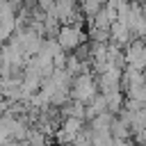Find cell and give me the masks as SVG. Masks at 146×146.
<instances>
[{
  "label": "cell",
  "mask_w": 146,
  "mask_h": 146,
  "mask_svg": "<svg viewBox=\"0 0 146 146\" xmlns=\"http://www.w3.org/2000/svg\"><path fill=\"white\" fill-rule=\"evenodd\" d=\"M103 7H105V0H80V9L87 16V21H91Z\"/></svg>",
  "instance_id": "cell-6"
},
{
  "label": "cell",
  "mask_w": 146,
  "mask_h": 146,
  "mask_svg": "<svg viewBox=\"0 0 146 146\" xmlns=\"http://www.w3.org/2000/svg\"><path fill=\"white\" fill-rule=\"evenodd\" d=\"M25 141H30L32 146H48V144H50V137H46L36 125H32V128H30V135H27Z\"/></svg>",
  "instance_id": "cell-9"
},
{
  "label": "cell",
  "mask_w": 146,
  "mask_h": 146,
  "mask_svg": "<svg viewBox=\"0 0 146 146\" xmlns=\"http://www.w3.org/2000/svg\"><path fill=\"white\" fill-rule=\"evenodd\" d=\"M73 146H94V132H91V125H84V130L75 137Z\"/></svg>",
  "instance_id": "cell-10"
},
{
  "label": "cell",
  "mask_w": 146,
  "mask_h": 146,
  "mask_svg": "<svg viewBox=\"0 0 146 146\" xmlns=\"http://www.w3.org/2000/svg\"><path fill=\"white\" fill-rule=\"evenodd\" d=\"M89 41H98V43H112V32L110 30H100V27H94L89 25Z\"/></svg>",
  "instance_id": "cell-7"
},
{
  "label": "cell",
  "mask_w": 146,
  "mask_h": 146,
  "mask_svg": "<svg viewBox=\"0 0 146 146\" xmlns=\"http://www.w3.org/2000/svg\"><path fill=\"white\" fill-rule=\"evenodd\" d=\"M98 94H100V89H98V80H96L94 73H82L73 80V87H71V98L73 100H80V103L89 105Z\"/></svg>",
  "instance_id": "cell-1"
},
{
  "label": "cell",
  "mask_w": 146,
  "mask_h": 146,
  "mask_svg": "<svg viewBox=\"0 0 146 146\" xmlns=\"http://www.w3.org/2000/svg\"><path fill=\"white\" fill-rule=\"evenodd\" d=\"M112 137L114 139H130L132 137V128L125 119L121 116H114V123H112Z\"/></svg>",
  "instance_id": "cell-5"
},
{
  "label": "cell",
  "mask_w": 146,
  "mask_h": 146,
  "mask_svg": "<svg viewBox=\"0 0 146 146\" xmlns=\"http://www.w3.org/2000/svg\"><path fill=\"white\" fill-rule=\"evenodd\" d=\"M57 41H59L62 50L75 52L82 43L89 41V32H84L82 27H75V25H62V30L57 34Z\"/></svg>",
  "instance_id": "cell-2"
},
{
  "label": "cell",
  "mask_w": 146,
  "mask_h": 146,
  "mask_svg": "<svg viewBox=\"0 0 146 146\" xmlns=\"http://www.w3.org/2000/svg\"><path fill=\"white\" fill-rule=\"evenodd\" d=\"M132 2H141V0H132Z\"/></svg>",
  "instance_id": "cell-11"
},
{
  "label": "cell",
  "mask_w": 146,
  "mask_h": 146,
  "mask_svg": "<svg viewBox=\"0 0 146 146\" xmlns=\"http://www.w3.org/2000/svg\"><path fill=\"white\" fill-rule=\"evenodd\" d=\"M110 32H112V43H116V46H121V48H128V46L135 41L132 30H130L125 23H121V21H116Z\"/></svg>",
  "instance_id": "cell-4"
},
{
  "label": "cell",
  "mask_w": 146,
  "mask_h": 146,
  "mask_svg": "<svg viewBox=\"0 0 146 146\" xmlns=\"http://www.w3.org/2000/svg\"><path fill=\"white\" fill-rule=\"evenodd\" d=\"M123 105H125V96H123V91H116V94H110V96H107V110H110L112 114L121 112Z\"/></svg>",
  "instance_id": "cell-8"
},
{
  "label": "cell",
  "mask_w": 146,
  "mask_h": 146,
  "mask_svg": "<svg viewBox=\"0 0 146 146\" xmlns=\"http://www.w3.org/2000/svg\"><path fill=\"white\" fill-rule=\"evenodd\" d=\"M119 21V11H116V7H112V5H105L91 21H87L89 25H94V27H100V30H112V25Z\"/></svg>",
  "instance_id": "cell-3"
}]
</instances>
